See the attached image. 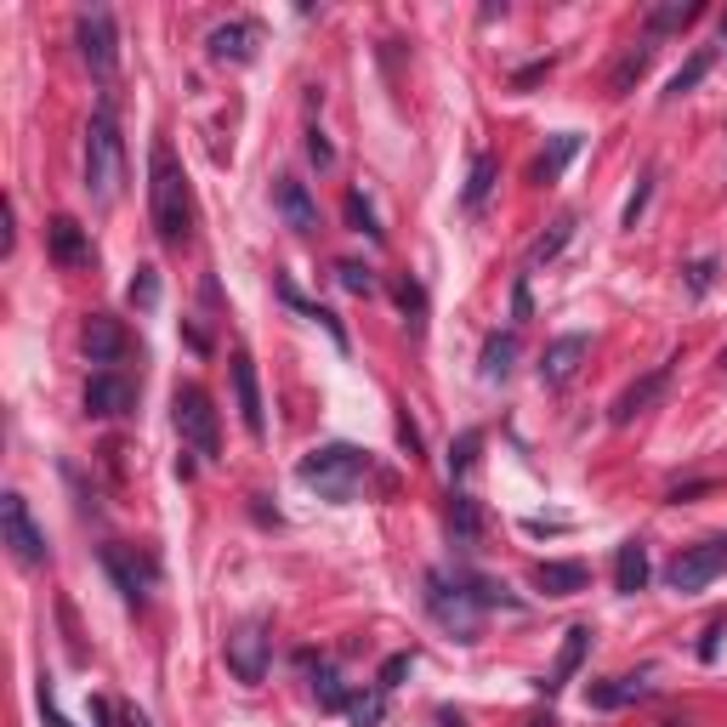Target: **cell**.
<instances>
[{
  "label": "cell",
  "instance_id": "obj_33",
  "mask_svg": "<svg viewBox=\"0 0 727 727\" xmlns=\"http://www.w3.org/2000/svg\"><path fill=\"white\" fill-rule=\"evenodd\" d=\"M341 211H347V228H353V233H364V239H381V228H375V211H370V199L358 194V188H353L347 199H341Z\"/></svg>",
  "mask_w": 727,
  "mask_h": 727
},
{
  "label": "cell",
  "instance_id": "obj_30",
  "mask_svg": "<svg viewBox=\"0 0 727 727\" xmlns=\"http://www.w3.org/2000/svg\"><path fill=\"white\" fill-rule=\"evenodd\" d=\"M710 63H716V52H710V46H705V52H693L688 63H682V69L671 74V86H665V97H688V91H693V86H699V80L710 74Z\"/></svg>",
  "mask_w": 727,
  "mask_h": 727
},
{
  "label": "cell",
  "instance_id": "obj_24",
  "mask_svg": "<svg viewBox=\"0 0 727 727\" xmlns=\"http://www.w3.org/2000/svg\"><path fill=\"white\" fill-rule=\"evenodd\" d=\"M478 364H483V381H506L517 364V330H489Z\"/></svg>",
  "mask_w": 727,
  "mask_h": 727
},
{
  "label": "cell",
  "instance_id": "obj_38",
  "mask_svg": "<svg viewBox=\"0 0 727 727\" xmlns=\"http://www.w3.org/2000/svg\"><path fill=\"white\" fill-rule=\"evenodd\" d=\"M336 279H341V290L370 296V290H375V267H364V262H336Z\"/></svg>",
  "mask_w": 727,
  "mask_h": 727
},
{
  "label": "cell",
  "instance_id": "obj_10",
  "mask_svg": "<svg viewBox=\"0 0 727 727\" xmlns=\"http://www.w3.org/2000/svg\"><path fill=\"white\" fill-rule=\"evenodd\" d=\"M131 409H137V387H131L120 370H97L86 381V415L91 421H120Z\"/></svg>",
  "mask_w": 727,
  "mask_h": 727
},
{
  "label": "cell",
  "instance_id": "obj_2",
  "mask_svg": "<svg viewBox=\"0 0 727 727\" xmlns=\"http://www.w3.org/2000/svg\"><path fill=\"white\" fill-rule=\"evenodd\" d=\"M370 455L353 444H319L307 449L302 461H296V478L307 483V489H319L330 506H353L358 495H364V483H370Z\"/></svg>",
  "mask_w": 727,
  "mask_h": 727
},
{
  "label": "cell",
  "instance_id": "obj_15",
  "mask_svg": "<svg viewBox=\"0 0 727 727\" xmlns=\"http://www.w3.org/2000/svg\"><path fill=\"white\" fill-rule=\"evenodd\" d=\"M665 387H671V364H659V370H648L642 381H631V387L614 398V409H608V415H614V426H631L642 409H654L659 398H665Z\"/></svg>",
  "mask_w": 727,
  "mask_h": 727
},
{
  "label": "cell",
  "instance_id": "obj_43",
  "mask_svg": "<svg viewBox=\"0 0 727 727\" xmlns=\"http://www.w3.org/2000/svg\"><path fill=\"white\" fill-rule=\"evenodd\" d=\"M529 313H534V302H529V279H517V284H512V319L523 324Z\"/></svg>",
  "mask_w": 727,
  "mask_h": 727
},
{
  "label": "cell",
  "instance_id": "obj_19",
  "mask_svg": "<svg viewBox=\"0 0 727 727\" xmlns=\"http://www.w3.org/2000/svg\"><path fill=\"white\" fill-rule=\"evenodd\" d=\"M591 637H597L591 625H574V631L563 637V654H557V665H551V676L540 682V688H546V693L568 688V682H574V671H580V665H586V654H591Z\"/></svg>",
  "mask_w": 727,
  "mask_h": 727
},
{
  "label": "cell",
  "instance_id": "obj_48",
  "mask_svg": "<svg viewBox=\"0 0 727 727\" xmlns=\"http://www.w3.org/2000/svg\"><path fill=\"white\" fill-rule=\"evenodd\" d=\"M120 727H154V722H148L137 705H125V710H120Z\"/></svg>",
  "mask_w": 727,
  "mask_h": 727
},
{
  "label": "cell",
  "instance_id": "obj_21",
  "mask_svg": "<svg viewBox=\"0 0 727 727\" xmlns=\"http://www.w3.org/2000/svg\"><path fill=\"white\" fill-rule=\"evenodd\" d=\"M648 546L642 540H625L620 551H614V591L620 597H637V591H648Z\"/></svg>",
  "mask_w": 727,
  "mask_h": 727
},
{
  "label": "cell",
  "instance_id": "obj_18",
  "mask_svg": "<svg viewBox=\"0 0 727 727\" xmlns=\"http://www.w3.org/2000/svg\"><path fill=\"white\" fill-rule=\"evenodd\" d=\"M97 557H103V568H108V580H114V591H120L131 608H142V597H148V574L137 568V557H131L125 546H103Z\"/></svg>",
  "mask_w": 727,
  "mask_h": 727
},
{
  "label": "cell",
  "instance_id": "obj_25",
  "mask_svg": "<svg viewBox=\"0 0 727 727\" xmlns=\"http://www.w3.org/2000/svg\"><path fill=\"white\" fill-rule=\"evenodd\" d=\"M449 534L461 540V546H472L483 534V512H478V500L461 495V489H449Z\"/></svg>",
  "mask_w": 727,
  "mask_h": 727
},
{
  "label": "cell",
  "instance_id": "obj_36",
  "mask_svg": "<svg viewBox=\"0 0 727 727\" xmlns=\"http://www.w3.org/2000/svg\"><path fill=\"white\" fill-rule=\"evenodd\" d=\"M347 716H353V727H375L381 716H387V693L375 688V693H358L353 705H347Z\"/></svg>",
  "mask_w": 727,
  "mask_h": 727
},
{
  "label": "cell",
  "instance_id": "obj_46",
  "mask_svg": "<svg viewBox=\"0 0 727 727\" xmlns=\"http://www.w3.org/2000/svg\"><path fill=\"white\" fill-rule=\"evenodd\" d=\"M722 637H727L722 625H710V631H705V642H699V659H705V665H710L716 654H722Z\"/></svg>",
  "mask_w": 727,
  "mask_h": 727
},
{
  "label": "cell",
  "instance_id": "obj_1",
  "mask_svg": "<svg viewBox=\"0 0 727 727\" xmlns=\"http://www.w3.org/2000/svg\"><path fill=\"white\" fill-rule=\"evenodd\" d=\"M148 211H154V233H160V245H188V233H194V199H188V177H182L177 154L154 142L148 148Z\"/></svg>",
  "mask_w": 727,
  "mask_h": 727
},
{
  "label": "cell",
  "instance_id": "obj_42",
  "mask_svg": "<svg viewBox=\"0 0 727 727\" xmlns=\"http://www.w3.org/2000/svg\"><path fill=\"white\" fill-rule=\"evenodd\" d=\"M307 154H313V165H319V171H330V165H336V148H330V137H324L319 125L307 131Z\"/></svg>",
  "mask_w": 727,
  "mask_h": 727
},
{
  "label": "cell",
  "instance_id": "obj_7",
  "mask_svg": "<svg viewBox=\"0 0 727 727\" xmlns=\"http://www.w3.org/2000/svg\"><path fill=\"white\" fill-rule=\"evenodd\" d=\"M0 534H6V546H12V557H18L23 568H40L46 557H52L46 529L35 523V512H29V500H23L18 489L0 495Z\"/></svg>",
  "mask_w": 727,
  "mask_h": 727
},
{
  "label": "cell",
  "instance_id": "obj_8",
  "mask_svg": "<svg viewBox=\"0 0 727 727\" xmlns=\"http://www.w3.org/2000/svg\"><path fill=\"white\" fill-rule=\"evenodd\" d=\"M74 46H80V57H86V69L97 80H114V69H120V40H114V18H108L103 6H91V12L74 18Z\"/></svg>",
  "mask_w": 727,
  "mask_h": 727
},
{
  "label": "cell",
  "instance_id": "obj_16",
  "mask_svg": "<svg viewBox=\"0 0 727 727\" xmlns=\"http://www.w3.org/2000/svg\"><path fill=\"white\" fill-rule=\"evenodd\" d=\"M256 40H262V29L250 18H233V23H216L211 35H205V46H211L216 63H250L256 57Z\"/></svg>",
  "mask_w": 727,
  "mask_h": 727
},
{
  "label": "cell",
  "instance_id": "obj_50",
  "mask_svg": "<svg viewBox=\"0 0 727 727\" xmlns=\"http://www.w3.org/2000/svg\"><path fill=\"white\" fill-rule=\"evenodd\" d=\"M91 727H108V705H103V699H91Z\"/></svg>",
  "mask_w": 727,
  "mask_h": 727
},
{
  "label": "cell",
  "instance_id": "obj_47",
  "mask_svg": "<svg viewBox=\"0 0 727 727\" xmlns=\"http://www.w3.org/2000/svg\"><path fill=\"white\" fill-rule=\"evenodd\" d=\"M40 716H46V727H69L63 722V710L52 705V688H46V682H40Z\"/></svg>",
  "mask_w": 727,
  "mask_h": 727
},
{
  "label": "cell",
  "instance_id": "obj_12",
  "mask_svg": "<svg viewBox=\"0 0 727 727\" xmlns=\"http://www.w3.org/2000/svg\"><path fill=\"white\" fill-rule=\"evenodd\" d=\"M586 353H591V341L580 336V330H568V336L546 341V353H540V387H568Z\"/></svg>",
  "mask_w": 727,
  "mask_h": 727
},
{
  "label": "cell",
  "instance_id": "obj_40",
  "mask_svg": "<svg viewBox=\"0 0 727 727\" xmlns=\"http://www.w3.org/2000/svg\"><path fill=\"white\" fill-rule=\"evenodd\" d=\"M409 671H415V654H392L387 665H381V682H375V688H381V693H392V688H398V682H404Z\"/></svg>",
  "mask_w": 727,
  "mask_h": 727
},
{
  "label": "cell",
  "instance_id": "obj_27",
  "mask_svg": "<svg viewBox=\"0 0 727 727\" xmlns=\"http://www.w3.org/2000/svg\"><path fill=\"white\" fill-rule=\"evenodd\" d=\"M568 239H574V216H557V222H551V228H546V233H540V239H534V245H529V267H546V262H557Z\"/></svg>",
  "mask_w": 727,
  "mask_h": 727
},
{
  "label": "cell",
  "instance_id": "obj_9",
  "mask_svg": "<svg viewBox=\"0 0 727 727\" xmlns=\"http://www.w3.org/2000/svg\"><path fill=\"white\" fill-rule=\"evenodd\" d=\"M267 665H273V637H267L262 620H245L228 637V671L239 676L245 688H256V682L267 676Z\"/></svg>",
  "mask_w": 727,
  "mask_h": 727
},
{
  "label": "cell",
  "instance_id": "obj_54",
  "mask_svg": "<svg viewBox=\"0 0 727 727\" xmlns=\"http://www.w3.org/2000/svg\"><path fill=\"white\" fill-rule=\"evenodd\" d=\"M722 35H727V18H722Z\"/></svg>",
  "mask_w": 727,
  "mask_h": 727
},
{
  "label": "cell",
  "instance_id": "obj_22",
  "mask_svg": "<svg viewBox=\"0 0 727 727\" xmlns=\"http://www.w3.org/2000/svg\"><path fill=\"white\" fill-rule=\"evenodd\" d=\"M654 69V40H637V46H625V57L614 63V74H608V91L614 97H631L637 91V80Z\"/></svg>",
  "mask_w": 727,
  "mask_h": 727
},
{
  "label": "cell",
  "instance_id": "obj_32",
  "mask_svg": "<svg viewBox=\"0 0 727 727\" xmlns=\"http://www.w3.org/2000/svg\"><path fill=\"white\" fill-rule=\"evenodd\" d=\"M284 302H290V307H302V313H307V319H313V324H324V330H330V341H336L341 353H347V330H341V319H336V313H330V307H313V302H302V296H296L290 284H284Z\"/></svg>",
  "mask_w": 727,
  "mask_h": 727
},
{
  "label": "cell",
  "instance_id": "obj_35",
  "mask_svg": "<svg viewBox=\"0 0 727 727\" xmlns=\"http://www.w3.org/2000/svg\"><path fill=\"white\" fill-rule=\"evenodd\" d=\"M478 449H483V432H478V426H466L461 438H455V444H449V472H455V478H461L466 466L478 461Z\"/></svg>",
  "mask_w": 727,
  "mask_h": 727
},
{
  "label": "cell",
  "instance_id": "obj_44",
  "mask_svg": "<svg viewBox=\"0 0 727 727\" xmlns=\"http://www.w3.org/2000/svg\"><path fill=\"white\" fill-rule=\"evenodd\" d=\"M546 74H551V57H546V63H529V69H517V74H512V86L523 91V86H534V80H546Z\"/></svg>",
  "mask_w": 727,
  "mask_h": 727
},
{
  "label": "cell",
  "instance_id": "obj_4",
  "mask_svg": "<svg viewBox=\"0 0 727 727\" xmlns=\"http://www.w3.org/2000/svg\"><path fill=\"white\" fill-rule=\"evenodd\" d=\"M171 421H177L182 449H194L199 461H222V415H216L211 392L199 381H182L171 392Z\"/></svg>",
  "mask_w": 727,
  "mask_h": 727
},
{
  "label": "cell",
  "instance_id": "obj_26",
  "mask_svg": "<svg viewBox=\"0 0 727 727\" xmlns=\"http://www.w3.org/2000/svg\"><path fill=\"white\" fill-rule=\"evenodd\" d=\"M574 154H580V137H574V131H563V137H551V148L540 154V160H534V171H529V177H534V182H557V177H563V165L574 160Z\"/></svg>",
  "mask_w": 727,
  "mask_h": 727
},
{
  "label": "cell",
  "instance_id": "obj_34",
  "mask_svg": "<svg viewBox=\"0 0 727 727\" xmlns=\"http://www.w3.org/2000/svg\"><path fill=\"white\" fill-rule=\"evenodd\" d=\"M313 693H319L324 710H347V705H353V693H347V682H341L336 671H319V676H313Z\"/></svg>",
  "mask_w": 727,
  "mask_h": 727
},
{
  "label": "cell",
  "instance_id": "obj_39",
  "mask_svg": "<svg viewBox=\"0 0 727 727\" xmlns=\"http://www.w3.org/2000/svg\"><path fill=\"white\" fill-rule=\"evenodd\" d=\"M654 182H659V171H642V182L631 188V199H625V228H637V222H642L648 199H654Z\"/></svg>",
  "mask_w": 727,
  "mask_h": 727
},
{
  "label": "cell",
  "instance_id": "obj_3",
  "mask_svg": "<svg viewBox=\"0 0 727 727\" xmlns=\"http://www.w3.org/2000/svg\"><path fill=\"white\" fill-rule=\"evenodd\" d=\"M120 182H125V142H120V125H114V103L103 97L86 125V194L97 205H114Z\"/></svg>",
  "mask_w": 727,
  "mask_h": 727
},
{
  "label": "cell",
  "instance_id": "obj_5",
  "mask_svg": "<svg viewBox=\"0 0 727 727\" xmlns=\"http://www.w3.org/2000/svg\"><path fill=\"white\" fill-rule=\"evenodd\" d=\"M426 614L444 625L455 642H478V631H483V603L466 591L461 574H444V568L426 574Z\"/></svg>",
  "mask_w": 727,
  "mask_h": 727
},
{
  "label": "cell",
  "instance_id": "obj_13",
  "mask_svg": "<svg viewBox=\"0 0 727 727\" xmlns=\"http://www.w3.org/2000/svg\"><path fill=\"white\" fill-rule=\"evenodd\" d=\"M80 347H86L91 364H120L131 353V336H125L120 319H108V313H91L86 330H80Z\"/></svg>",
  "mask_w": 727,
  "mask_h": 727
},
{
  "label": "cell",
  "instance_id": "obj_28",
  "mask_svg": "<svg viewBox=\"0 0 727 727\" xmlns=\"http://www.w3.org/2000/svg\"><path fill=\"white\" fill-rule=\"evenodd\" d=\"M705 18V6L699 0H671V6H654L648 12V35H665V29H688V23Z\"/></svg>",
  "mask_w": 727,
  "mask_h": 727
},
{
  "label": "cell",
  "instance_id": "obj_20",
  "mask_svg": "<svg viewBox=\"0 0 727 727\" xmlns=\"http://www.w3.org/2000/svg\"><path fill=\"white\" fill-rule=\"evenodd\" d=\"M648 676H608V682H591L586 688V705L591 710H620V705H637V699H648Z\"/></svg>",
  "mask_w": 727,
  "mask_h": 727
},
{
  "label": "cell",
  "instance_id": "obj_29",
  "mask_svg": "<svg viewBox=\"0 0 727 727\" xmlns=\"http://www.w3.org/2000/svg\"><path fill=\"white\" fill-rule=\"evenodd\" d=\"M495 154H478L472 160V177H466V188H461V205L466 211H483V199H489V188H495Z\"/></svg>",
  "mask_w": 727,
  "mask_h": 727
},
{
  "label": "cell",
  "instance_id": "obj_23",
  "mask_svg": "<svg viewBox=\"0 0 727 727\" xmlns=\"http://www.w3.org/2000/svg\"><path fill=\"white\" fill-rule=\"evenodd\" d=\"M586 563H534V586L546 597H580L586 591Z\"/></svg>",
  "mask_w": 727,
  "mask_h": 727
},
{
  "label": "cell",
  "instance_id": "obj_51",
  "mask_svg": "<svg viewBox=\"0 0 727 727\" xmlns=\"http://www.w3.org/2000/svg\"><path fill=\"white\" fill-rule=\"evenodd\" d=\"M529 727H557V722H551V716H546V722H529Z\"/></svg>",
  "mask_w": 727,
  "mask_h": 727
},
{
  "label": "cell",
  "instance_id": "obj_45",
  "mask_svg": "<svg viewBox=\"0 0 727 727\" xmlns=\"http://www.w3.org/2000/svg\"><path fill=\"white\" fill-rule=\"evenodd\" d=\"M398 444L409 449V461H415V455H421V432H415V426H409V415H398Z\"/></svg>",
  "mask_w": 727,
  "mask_h": 727
},
{
  "label": "cell",
  "instance_id": "obj_53",
  "mask_svg": "<svg viewBox=\"0 0 727 727\" xmlns=\"http://www.w3.org/2000/svg\"><path fill=\"white\" fill-rule=\"evenodd\" d=\"M722 370H727V353H722Z\"/></svg>",
  "mask_w": 727,
  "mask_h": 727
},
{
  "label": "cell",
  "instance_id": "obj_11",
  "mask_svg": "<svg viewBox=\"0 0 727 727\" xmlns=\"http://www.w3.org/2000/svg\"><path fill=\"white\" fill-rule=\"evenodd\" d=\"M228 364H233V398H239V421H245L250 438H267V409H262V387H256V364H250L245 347H239Z\"/></svg>",
  "mask_w": 727,
  "mask_h": 727
},
{
  "label": "cell",
  "instance_id": "obj_37",
  "mask_svg": "<svg viewBox=\"0 0 727 727\" xmlns=\"http://www.w3.org/2000/svg\"><path fill=\"white\" fill-rule=\"evenodd\" d=\"M131 307H160V273L154 267H137V279H131Z\"/></svg>",
  "mask_w": 727,
  "mask_h": 727
},
{
  "label": "cell",
  "instance_id": "obj_52",
  "mask_svg": "<svg viewBox=\"0 0 727 727\" xmlns=\"http://www.w3.org/2000/svg\"><path fill=\"white\" fill-rule=\"evenodd\" d=\"M665 727H688V722H665Z\"/></svg>",
  "mask_w": 727,
  "mask_h": 727
},
{
  "label": "cell",
  "instance_id": "obj_6",
  "mask_svg": "<svg viewBox=\"0 0 727 727\" xmlns=\"http://www.w3.org/2000/svg\"><path fill=\"white\" fill-rule=\"evenodd\" d=\"M716 574H727V534H716V540H699V546H682L665 563V586L682 591V597H693V591H705Z\"/></svg>",
  "mask_w": 727,
  "mask_h": 727
},
{
  "label": "cell",
  "instance_id": "obj_41",
  "mask_svg": "<svg viewBox=\"0 0 727 727\" xmlns=\"http://www.w3.org/2000/svg\"><path fill=\"white\" fill-rule=\"evenodd\" d=\"M710 284H716V256H699V262L688 267V296H705Z\"/></svg>",
  "mask_w": 727,
  "mask_h": 727
},
{
  "label": "cell",
  "instance_id": "obj_14",
  "mask_svg": "<svg viewBox=\"0 0 727 727\" xmlns=\"http://www.w3.org/2000/svg\"><path fill=\"white\" fill-rule=\"evenodd\" d=\"M273 205H279L284 228L290 233H319V205L307 194V182L296 177H273Z\"/></svg>",
  "mask_w": 727,
  "mask_h": 727
},
{
  "label": "cell",
  "instance_id": "obj_49",
  "mask_svg": "<svg viewBox=\"0 0 727 727\" xmlns=\"http://www.w3.org/2000/svg\"><path fill=\"white\" fill-rule=\"evenodd\" d=\"M432 722H438V727H466V716H461V710H432Z\"/></svg>",
  "mask_w": 727,
  "mask_h": 727
},
{
  "label": "cell",
  "instance_id": "obj_17",
  "mask_svg": "<svg viewBox=\"0 0 727 727\" xmlns=\"http://www.w3.org/2000/svg\"><path fill=\"white\" fill-rule=\"evenodd\" d=\"M46 250H52L57 267H86L91 262V239H86V228H80L74 216H52V228H46Z\"/></svg>",
  "mask_w": 727,
  "mask_h": 727
},
{
  "label": "cell",
  "instance_id": "obj_31",
  "mask_svg": "<svg viewBox=\"0 0 727 727\" xmlns=\"http://www.w3.org/2000/svg\"><path fill=\"white\" fill-rule=\"evenodd\" d=\"M392 296H398V307H404L409 330L421 336V330H426V290H421L415 279H398V284H392Z\"/></svg>",
  "mask_w": 727,
  "mask_h": 727
}]
</instances>
